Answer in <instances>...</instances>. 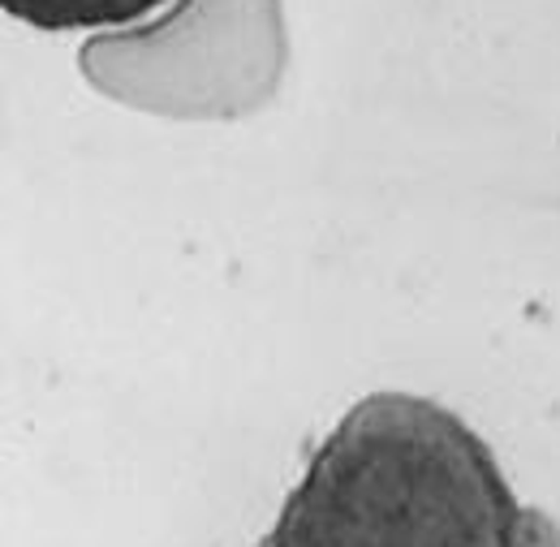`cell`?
Returning a JSON list of instances; mask_svg holds the SVG:
<instances>
[{"label": "cell", "instance_id": "2", "mask_svg": "<svg viewBox=\"0 0 560 547\" xmlns=\"http://www.w3.org/2000/svg\"><path fill=\"white\" fill-rule=\"evenodd\" d=\"M168 0H0V9L35 31H108L139 26Z\"/></svg>", "mask_w": 560, "mask_h": 547}, {"label": "cell", "instance_id": "1", "mask_svg": "<svg viewBox=\"0 0 560 547\" xmlns=\"http://www.w3.org/2000/svg\"><path fill=\"white\" fill-rule=\"evenodd\" d=\"M259 547H560V526L453 410L375 393L315 449Z\"/></svg>", "mask_w": 560, "mask_h": 547}]
</instances>
